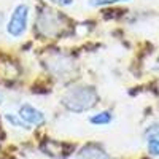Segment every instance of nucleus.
Listing matches in <instances>:
<instances>
[{
    "label": "nucleus",
    "mask_w": 159,
    "mask_h": 159,
    "mask_svg": "<svg viewBox=\"0 0 159 159\" xmlns=\"http://www.w3.org/2000/svg\"><path fill=\"white\" fill-rule=\"evenodd\" d=\"M19 116L22 118L24 123L32 124V126H40V124L45 123V115L40 111L38 108L32 107V105H29V103L21 105V108H19Z\"/></svg>",
    "instance_id": "5"
},
{
    "label": "nucleus",
    "mask_w": 159,
    "mask_h": 159,
    "mask_svg": "<svg viewBox=\"0 0 159 159\" xmlns=\"http://www.w3.org/2000/svg\"><path fill=\"white\" fill-rule=\"evenodd\" d=\"M5 119L11 124V126H15V127H24V129H27V123H24L22 121V118L19 115H13V113H7L5 115Z\"/></svg>",
    "instance_id": "8"
},
{
    "label": "nucleus",
    "mask_w": 159,
    "mask_h": 159,
    "mask_svg": "<svg viewBox=\"0 0 159 159\" xmlns=\"http://www.w3.org/2000/svg\"><path fill=\"white\" fill-rule=\"evenodd\" d=\"M76 159H110V156L96 145H86L80 150Z\"/></svg>",
    "instance_id": "6"
},
{
    "label": "nucleus",
    "mask_w": 159,
    "mask_h": 159,
    "mask_svg": "<svg viewBox=\"0 0 159 159\" xmlns=\"http://www.w3.org/2000/svg\"><path fill=\"white\" fill-rule=\"evenodd\" d=\"M64 27V19L54 10H43L37 19V29L43 37H56Z\"/></svg>",
    "instance_id": "3"
},
{
    "label": "nucleus",
    "mask_w": 159,
    "mask_h": 159,
    "mask_svg": "<svg viewBox=\"0 0 159 159\" xmlns=\"http://www.w3.org/2000/svg\"><path fill=\"white\" fill-rule=\"evenodd\" d=\"M145 135H147V139L150 137H159V124H153L147 129V132H145Z\"/></svg>",
    "instance_id": "11"
},
{
    "label": "nucleus",
    "mask_w": 159,
    "mask_h": 159,
    "mask_svg": "<svg viewBox=\"0 0 159 159\" xmlns=\"http://www.w3.org/2000/svg\"><path fill=\"white\" fill-rule=\"evenodd\" d=\"M2 102H3V92L0 91V105H2Z\"/></svg>",
    "instance_id": "13"
},
{
    "label": "nucleus",
    "mask_w": 159,
    "mask_h": 159,
    "mask_svg": "<svg viewBox=\"0 0 159 159\" xmlns=\"http://www.w3.org/2000/svg\"><path fill=\"white\" fill-rule=\"evenodd\" d=\"M29 15H30V8L27 3H18L13 10L11 16L7 22V32L13 38H19L25 34L27 30V24H29Z\"/></svg>",
    "instance_id": "2"
},
{
    "label": "nucleus",
    "mask_w": 159,
    "mask_h": 159,
    "mask_svg": "<svg viewBox=\"0 0 159 159\" xmlns=\"http://www.w3.org/2000/svg\"><path fill=\"white\" fill-rule=\"evenodd\" d=\"M49 2L57 3L61 7H70V5H73V0H49Z\"/></svg>",
    "instance_id": "12"
},
{
    "label": "nucleus",
    "mask_w": 159,
    "mask_h": 159,
    "mask_svg": "<svg viewBox=\"0 0 159 159\" xmlns=\"http://www.w3.org/2000/svg\"><path fill=\"white\" fill-rule=\"evenodd\" d=\"M148 140V151L153 156H159V137H150Z\"/></svg>",
    "instance_id": "9"
},
{
    "label": "nucleus",
    "mask_w": 159,
    "mask_h": 159,
    "mask_svg": "<svg viewBox=\"0 0 159 159\" xmlns=\"http://www.w3.org/2000/svg\"><path fill=\"white\" fill-rule=\"evenodd\" d=\"M46 67L51 73H54L59 78H65L73 70V61L64 54H54L49 56L46 61Z\"/></svg>",
    "instance_id": "4"
},
{
    "label": "nucleus",
    "mask_w": 159,
    "mask_h": 159,
    "mask_svg": "<svg viewBox=\"0 0 159 159\" xmlns=\"http://www.w3.org/2000/svg\"><path fill=\"white\" fill-rule=\"evenodd\" d=\"M119 2H129V0H89L91 7H105V5H113Z\"/></svg>",
    "instance_id": "10"
},
{
    "label": "nucleus",
    "mask_w": 159,
    "mask_h": 159,
    "mask_svg": "<svg viewBox=\"0 0 159 159\" xmlns=\"http://www.w3.org/2000/svg\"><path fill=\"white\" fill-rule=\"evenodd\" d=\"M89 121H91L92 124H99V126L108 124V123L111 121V113H110V111H100V113H97V115H94V116H91Z\"/></svg>",
    "instance_id": "7"
},
{
    "label": "nucleus",
    "mask_w": 159,
    "mask_h": 159,
    "mask_svg": "<svg viewBox=\"0 0 159 159\" xmlns=\"http://www.w3.org/2000/svg\"><path fill=\"white\" fill-rule=\"evenodd\" d=\"M97 100H99V96H97L96 89L91 86H86V84L70 88L69 91H65V94L61 99L64 107L75 113L91 110L97 103Z\"/></svg>",
    "instance_id": "1"
}]
</instances>
